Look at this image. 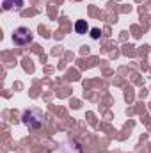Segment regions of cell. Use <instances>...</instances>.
Segmentation results:
<instances>
[{"instance_id": "cell-1", "label": "cell", "mask_w": 151, "mask_h": 153, "mask_svg": "<svg viewBox=\"0 0 151 153\" xmlns=\"http://www.w3.org/2000/svg\"><path fill=\"white\" fill-rule=\"evenodd\" d=\"M21 121L25 126H29L30 130H39L43 126V121H44V114L38 111V109H30V111H25L21 116Z\"/></svg>"}, {"instance_id": "cell-2", "label": "cell", "mask_w": 151, "mask_h": 153, "mask_svg": "<svg viewBox=\"0 0 151 153\" xmlns=\"http://www.w3.org/2000/svg\"><path fill=\"white\" fill-rule=\"evenodd\" d=\"M32 32L27 29V27H18V29H14V32H13V43L14 45H18V46H23V45H29L30 41H32Z\"/></svg>"}, {"instance_id": "cell-3", "label": "cell", "mask_w": 151, "mask_h": 153, "mask_svg": "<svg viewBox=\"0 0 151 153\" xmlns=\"http://www.w3.org/2000/svg\"><path fill=\"white\" fill-rule=\"evenodd\" d=\"M5 11H13V9H21L23 7V0H4L2 2Z\"/></svg>"}, {"instance_id": "cell-4", "label": "cell", "mask_w": 151, "mask_h": 153, "mask_svg": "<svg viewBox=\"0 0 151 153\" xmlns=\"http://www.w3.org/2000/svg\"><path fill=\"white\" fill-rule=\"evenodd\" d=\"M75 30H76V34H85V32L89 30L87 22H85V20H78L75 23Z\"/></svg>"}, {"instance_id": "cell-5", "label": "cell", "mask_w": 151, "mask_h": 153, "mask_svg": "<svg viewBox=\"0 0 151 153\" xmlns=\"http://www.w3.org/2000/svg\"><path fill=\"white\" fill-rule=\"evenodd\" d=\"M100 36H101L100 29H91V38L93 39H100Z\"/></svg>"}]
</instances>
